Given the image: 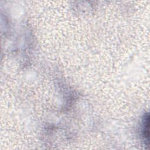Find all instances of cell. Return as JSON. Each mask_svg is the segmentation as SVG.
<instances>
[{
  "mask_svg": "<svg viewBox=\"0 0 150 150\" xmlns=\"http://www.w3.org/2000/svg\"><path fill=\"white\" fill-rule=\"evenodd\" d=\"M142 122V137L145 145L148 147L149 144V115L148 113L145 114Z\"/></svg>",
  "mask_w": 150,
  "mask_h": 150,
  "instance_id": "obj_1",
  "label": "cell"
}]
</instances>
